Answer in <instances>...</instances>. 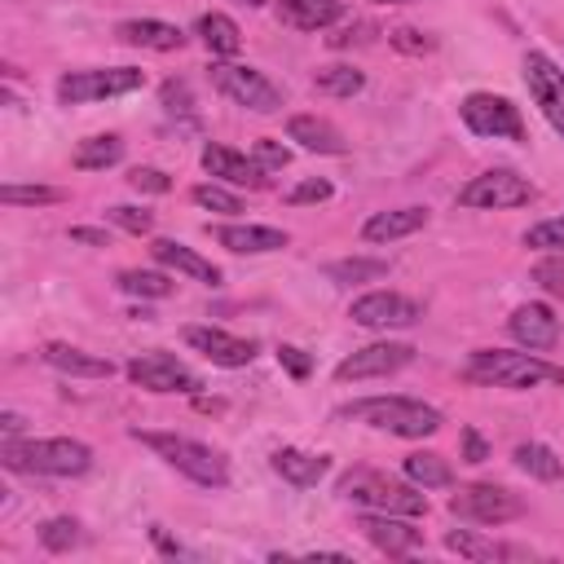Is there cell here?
<instances>
[{"label": "cell", "instance_id": "1", "mask_svg": "<svg viewBox=\"0 0 564 564\" xmlns=\"http://www.w3.org/2000/svg\"><path fill=\"white\" fill-rule=\"evenodd\" d=\"M463 379L485 383V388H546V383H564V366L529 352H507V348H476L463 366Z\"/></svg>", "mask_w": 564, "mask_h": 564}, {"label": "cell", "instance_id": "2", "mask_svg": "<svg viewBox=\"0 0 564 564\" xmlns=\"http://www.w3.org/2000/svg\"><path fill=\"white\" fill-rule=\"evenodd\" d=\"M0 463L9 471H40V476H84L93 467V449L84 441H70V436H31V441H18V436H4L0 441Z\"/></svg>", "mask_w": 564, "mask_h": 564}, {"label": "cell", "instance_id": "3", "mask_svg": "<svg viewBox=\"0 0 564 564\" xmlns=\"http://www.w3.org/2000/svg\"><path fill=\"white\" fill-rule=\"evenodd\" d=\"M344 419H357V423H370L379 432H392V436H405V441H423L432 432H441V410L427 405V401H414V397H366V401H352L339 410Z\"/></svg>", "mask_w": 564, "mask_h": 564}, {"label": "cell", "instance_id": "4", "mask_svg": "<svg viewBox=\"0 0 564 564\" xmlns=\"http://www.w3.org/2000/svg\"><path fill=\"white\" fill-rule=\"evenodd\" d=\"M132 441H141L145 449H154L167 467H176L181 476H189L203 489H225L229 485L225 454L212 449V445H203V441H189V436H176V432H141V427H132Z\"/></svg>", "mask_w": 564, "mask_h": 564}, {"label": "cell", "instance_id": "5", "mask_svg": "<svg viewBox=\"0 0 564 564\" xmlns=\"http://www.w3.org/2000/svg\"><path fill=\"white\" fill-rule=\"evenodd\" d=\"M339 494L357 507H370V511H392V516H423L427 511V498L419 494L414 480L405 485V480L375 471V467H352L348 476H339Z\"/></svg>", "mask_w": 564, "mask_h": 564}, {"label": "cell", "instance_id": "6", "mask_svg": "<svg viewBox=\"0 0 564 564\" xmlns=\"http://www.w3.org/2000/svg\"><path fill=\"white\" fill-rule=\"evenodd\" d=\"M533 185L511 172V167H489L480 176H471L463 189H458V207H476V212H502V207H524L533 203Z\"/></svg>", "mask_w": 564, "mask_h": 564}, {"label": "cell", "instance_id": "7", "mask_svg": "<svg viewBox=\"0 0 564 564\" xmlns=\"http://www.w3.org/2000/svg\"><path fill=\"white\" fill-rule=\"evenodd\" d=\"M212 84H216L229 101H238V106H247V110H256V115H273V110H282V88H278L273 79H264L256 66L212 62Z\"/></svg>", "mask_w": 564, "mask_h": 564}, {"label": "cell", "instance_id": "8", "mask_svg": "<svg viewBox=\"0 0 564 564\" xmlns=\"http://www.w3.org/2000/svg\"><path fill=\"white\" fill-rule=\"evenodd\" d=\"M463 123L476 132V137H507V141H524V119H520V106L511 97H498V93H467L463 106H458Z\"/></svg>", "mask_w": 564, "mask_h": 564}, {"label": "cell", "instance_id": "9", "mask_svg": "<svg viewBox=\"0 0 564 564\" xmlns=\"http://www.w3.org/2000/svg\"><path fill=\"white\" fill-rule=\"evenodd\" d=\"M145 84V70L137 66H106V70H70L57 79V97L66 106H79V101H101V97H119V93H132Z\"/></svg>", "mask_w": 564, "mask_h": 564}, {"label": "cell", "instance_id": "10", "mask_svg": "<svg viewBox=\"0 0 564 564\" xmlns=\"http://www.w3.org/2000/svg\"><path fill=\"white\" fill-rule=\"evenodd\" d=\"M348 317L357 326H370V330H401V326H414L423 317V304L401 295V291H370V295L352 300Z\"/></svg>", "mask_w": 564, "mask_h": 564}, {"label": "cell", "instance_id": "11", "mask_svg": "<svg viewBox=\"0 0 564 564\" xmlns=\"http://www.w3.org/2000/svg\"><path fill=\"white\" fill-rule=\"evenodd\" d=\"M524 84H529V97L542 110V119L564 137V70L546 53L533 48V53H524Z\"/></svg>", "mask_w": 564, "mask_h": 564}, {"label": "cell", "instance_id": "12", "mask_svg": "<svg viewBox=\"0 0 564 564\" xmlns=\"http://www.w3.org/2000/svg\"><path fill=\"white\" fill-rule=\"evenodd\" d=\"M449 507H454V516L476 520V524H507L524 511V502L502 485H467L449 498Z\"/></svg>", "mask_w": 564, "mask_h": 564}, {"label": "cell", "instance_id": "13", "mask_svg": "<svg viewBox=\"0 0 564 564\" xmlns=\"http://www.w3.org/2000/svg\"><path fill=\"white\" fill-rule=\"evenodd\" d=\"M128 379L145 392H198L203 388V379L172 352H145V357L128 361Z\"/></svg>", "mask_w": 564, "mask_h": 564}, {"label": "cell", "instance_id": "14", "mask_svg": "<svg viewBox=\"0 0 564 564\" xmlns=\"http://www.w3.org/2000/svg\"><path fill=\"white\" fill-rule=\"evenodd\" d=\"M414 361V348L410 344H366V348H357L352 357H344L339 366H335V379L339 383H357V379H383V375H397L401 366H410Z\"/></svg>", "mask_w": 564, "mask_h": 564}, {"label": "cell", "instance_id": "15", "mask_svg": "<svg viewBox=\"0 0 564 564\" xmlns=\"http://www.w3.org/2000/svg\"><path fill=\"white\" fill-rule=\"evenodd\" d=\"M185 344L194 352H203L212 366H225V370H238V366H251L256 357V344L251 339H238L220 326H185Z\"/></svg>", "mask_w": 564, "mask_h": 564}, {"label": "cell", "instance_id": "16", "mask_svg": "<svg viewBox=\"0 0 564 564\" xmlns=\"http://www.w3.org/2000/svg\"><path fill=\"white\" fill-rule=\"evenodd\" d=\"M357 529H361V538L375 542L383 555H405V551H414V546L423 542V533H419L414 524H405L401 516H392V511H366V516L357 520Z\"/></svg>", "mask_w": 564, "mask_h": 564}, {"label": "cell", "instance_id": "17", "mask_svg": "<svg viewBox=\"0 0 564 564\" xmlns=\"http://www.w3.org/2000/svg\"><path fill=\"white\" fill-rule=\"evenodd\" d=\"M203 167L225 185H247V189H264L269 185V172L256 159H247V154H238L229 145H203Z\"/></svg>", "mask_w": 564, "mask_h": 564}, {"label": "cell", "instance_id": "18", "mask_svg": "<svg viewBox=\"0 0 564 564\" xmlns=\"http://www.w3.org/2000/svg\"><path fill=\"white\" fill-rule=\"evenodd\" d=\"M507 330H511L516 344L542 352V348H551V344L560 339V317L551 313V304H520V308L511 313Z\"/></svg>", "mask_w": 564, "mask_h": 564}, {"label": "cell", "instance_id": "19", "mask_svg": "<svg viewBox=\"0 0 564 564\" xmlns=\"http://www.w3.org/2000/svg\"><path fill=\"white\" fill-rule=\"evenodd\" d=\"M212 238L234 256H264V251L286 247V234L273 229V225H216Z\"/></svg>", "mask_w": 564, "mask_h": 564}, {"label": "cell", "instance_id": "20", "mask_svg": "<svg viewBox=\"0 0 564 564\" xmlns=\"http://www.w3.org/2000/svg\"><path fill=\"white\" fill-rule=\"evenodd\" d=\"M150 256H154L163 269H176V273H185V278H194V282H203V286H220V269H216L212 260H203L198 251H189L185 242H176V238H154V242H150Z\"/></svg>", "mask_w": 564, "mask_h": 564}, {"label": "cell", "instance_id": "21", "mask_svg": "<svg viewBox=\"0 0 564 564\" xmlns=\"http://www.w3.org/2000/svg\"><path fill=\"white\" fill-rule=\"evenodd\" d=\"M115 35H119L123 44H132V48H154V53H172V48L185 44L181 26L159 22V18H128V22L115 26Z\"/></svg>", "mask_w": 564, "mask_h": 564}, {"label": "cell", "instance_id": "22", "mask_svg": "<svg viewBox=\"0 0 564 564\" xmlns=\"http://www.w3.org/2000/svg\"><path fill=\"white\" fill-rule=\"evenodd\" d=\"M40 357H44L53 370L75 375V379H110V375H115V361H110V357H93V352H84V348H75V344H44Z\"/></svg>", "mask_w": 564, "mask_h": 564}, {"label": "cell", "instance_id": "23", "mask_svg": "<svg viewBox=\"0 0 564 564\" xmlns=\"http://www.w3.org/2000/svg\"><path fill=\"white\" fill-rule=\"evenodd\" d=\"M273 471H278L282 480H291L295 489H308V485H317V480L330 471V458H326V454L295 449V445H282V449H273Z\"/></svg>", "mask_w": 564, "mask_h": 564}, {"label": "cell", "instance_id": "24", "mask_svg": "<svg viewBox=\"0 0 564 564\" xmlns=\"http://www.w3.org/2000/svg\"><path fill=\"white\" fill-rule=\"evenodd\" d=\"M286 137H291V141H300V145H304V150H313V154H344V150H348L344 132H339L335 123L317 119V115H291Z\"/></svg>", "mask_w": 564, "mask_h": 564}, {"label": "cell", "instance_id": "25", "mask_svg": "<svg viewBox=\"0 0 564 564\" xmlns=\"http://www.w3.org/2000/svg\"><path fill=\"white\" fill-rule=\"evenodd\" d=\"M423 225H427V207H397V212H375V216L361 225V238H366V242H392V238L419 234Z\"/></svg>", "mask_w": 564, "mask_h": 564}, {"label": "cell", "instance_id": "26", "mask_svg": "<svg viewBox=\"0 0 564 564\" xmlns=\"http://www.w3.org/2000/svg\"><path fill=\"white\" fill-rule=\"evenodd\" d=\"M278 18L295 31H326L330 22L344 18L339 0H278Z\"/></svg>", "mask_w": 564, "mask_h": 564}, {"label": "cell", "instance_id": "27", "mask_svg": "<svg viewBox=\"0 0 564 564\" xmlns=\"http://www.w3.org/2000/svg\"><path fill=\"white\" fill-rule=\"evenodd\" d=\"M198 40L207 44L212 57H234L242 48V35H238V22L225 18V13H203L198 18Z\"/></svg>", "mask_w": 564, "mask_h": 564}, {"label": "cell", "instance_id": "28", "mask_svg": "<svg viewBox=\"0 0 564 564\" xmlns=\"http://www.w3.org/2000/svg\"><path fill=\"white\" fill-rule=\"evenodd\" d=\"M405 480H414L419 489H441V485H449L454 480V467L441 458V454H432V449H414V454H405Z\"/></svg>", "mask_w": 564, "mask_h": 564}, {"label": "cell", "instance_id": "29", "mask_svg": "<svg viewBox=\"0 0 564 564\" xmlns=\"http://www.w3.org/2000/svg\"><path fill=\"white\" fill-rule=\"evenodd\" d=\"M119 159H123V141H119L115 132H101V137L79 141L70 163H75L79 172H93V167H110V163H119Z\"/></svg>", "mask_w": 564, "mask_h": 564}, {"label": "cell", "instance_id": "30", "mask_svg": "<svg viewBox=\"0 0 564 564\" xmlns=\"http://www.w3.org/2000/svg\"><path fill=\"white\" fill-rule=\"evenodd\" d=\"M516 467L529 471V476H538V480H560V476H564V463H560L555 449L542 445V441H524V445H516Z\"/></svg>", "mask_w": 564, "mask_h": 564}, {"label": "cell", "instance_id": "31", "mask_svg": "<svg viewBox=\"0 0 564 564\" xmlns=\"http://www.w3.org/2000/svg\"><path fill=\"white\" fill-rule=\"evenodd\" d=\"M445 546L454 555H463V560H502V555H511L507 546H498V542H489V538H480L471 529H449L445 533Z\"/></svg>", "mask_w": 564, "mask_h": 564}, {"label": "cell", "instance_id": "32", "mask_svg": "<svg viewBox=\"0 0 564 564\" xmlns=\"http://www.w3.org/2000/svg\"><path fill=\"white\" fill-rule=\"evenodd\" d=\"M119 291L141 295V300H163V295H172V278L154 273V269H123L119 273Z\"/></svg>", "mask_w": 564, "mask_h": 564}, {"label": "cell", "instance_id": "33", "mask_svg": "<svg viewBox=\"0 0 564 564\" xmlns=\"http://www.w3.org/2000/svg\"><path fill=\"white\" fill-rule=\"evenodd\" d=\"M313 84H317V93H326V97H352V93L366 88V75L352 70V66H322V70L313 75Z\"/></svg>", "mask_w": 564, "mask_h": 564}, {"label": "cell", "instance_id": "34", "mask_svg": "<svg viewBox=\"0 0 564 564\" xmlns=\"http://www.w3.org/2000/svg\"><path fill=\"white\" fill-rule=\"evenodd\" d=\"M388 273V260H366V256H352V260H330L326 264V278L330 282H375Z\"/></svg>", "mask_w": 564, "mask_h": 564}, {"label": "cell", "instance_id": "35", "mask_svg": "<svg viewBox=\"0 0 564 564\" xmlns=\"http://www.w3.org/2000/svg\"><path fill=\"white\" fill-rule=\"evenodd\" d=\"M66 194L62 189H53V185H4L0 189V203H9V207H18V203H26V207H48V203H62Z\"/></svg>", "mask_w": 564, "mask_h": 564}, {"label": "cell", "instance_id": "36", "mask_svg": "<svg viewBox=\"0 0 564 564\" xmlns=\"http://www.w3.org/2000/svg\"><path fill=\"white\" fill-rule=\"evenodd\" d=\"M40 542H44L48 551H70V546L79 542V524H75L70 516H53V520L40 524Z\"/></svg>", "mask_w": 564, "mask_h": 564}, {"label": "cell", "instance_id": "37", "mask_svg": "<svg viewBox=\"0 0 564 564\" xmlns=\"http://www.w3.org/2000/svg\"><path fill=\"white\" fill-rule=\"evenodd\" d=\"M524 247H538V251H564V216H551V220H538L524 229Z\"/></svg>", "mask_w": 564, "mask_h": 564}, {"label": "cell", "instance_id": "38", "mask_svg": "<svg viewBox=\"0 0 564 564\" xmlns=\"http://www.w3.org/2000/svg\"><path fill=\"white\" fill-rule=\"evenodd\" d=\"M194 203L207 207V212H225V216L242 212V203H238L229 189H220V185H194Z\"/></svg>", "mask_w": 564, "mask_h": 564}, {"label": "cell", "instance_id": "39", "mask_svg": "<svg viewBox=\"0 0 564 564\" xmlns=\"http://www.w3.org/2000/svg\"><path fill=\"white\" fill-rule=\"evenodd\" d=\"M128 185H132L137 194H167V189H172V181H167L159 167H132V172H128Z\"/></svg>", "mask_w": 564, "mask_h": 564}, {"label": "cell", "instance_id": "40", "mask_svg": "<svg viewBox=\"0 0 564 564\" xmlns=\"http://www.w3.org/2000/svg\"><path fill=\"white\" fill-rule=\"evenodd\" d=\"M106 216H110L119 229H128V234H150V225H154V216L141 212V207H110Z\"/></svg>", "mask_w": 564, "mask_h": 564}, {"label": "cell", "instance_id": "41", "mask_svg": "<svg viewBox=\"0 0 564 564\" xmlns=\"http://www.w3.org/2000/svg\"><path fill=\"white\" fill-rule=\"evenodd\" d=\"M256 163H260L264 172L286 167V163H291V150H286V145H278V141H269V137H260V141H256Z\"/></svg>", "mask_w": 564, "mask_h": 564}, {"label": "cell", "instance_id": "42", "mask_svg": "<svg viewBox=\"0 0 564 564\" xmlns=\"http://www.w3.org/2000/svg\"><path fill=\"white\" fill-rule=\"evenodd\" d=\"M326 198H330V181H317V176H313V181H300V185L286 194L291 207H300V203H326Z\"/></svg>", "mask_w": 564, "mask_h": 564}, {"label": "cell", "instance_id": "43", "mask_svg": "<svg viewBox=\"0 0 564 564\" xmlns=\"http://www.w3.org/2000/svg\"><path fill=\"white\" fill-rule=\"evenodd\" d=\"M388 40H392L397 48H405V53H427V48H432V40H427L423 31H414V26H397Z\"/></svg>", "mask_w": 564, "mask_h": 564}, {"label": "cell", "instance_id": "44", "mask_svg": "<svg viewBox=\"0 0 564 564\" xmlns=\"http://www.w3.org/2000/svg\"><path fill=\"white\" fill-rule=\"evenodd\" d=\"M278 361H282V366H286L295 379H304V375H308V366H313V361H308L300 348H291V344H282V348H278Z\"/></svg>", "mask_w": 564, "mask_h": 564}, {"label": "cell", "instance_id": "45", "mask_svg": "<svg viewBox=\"0 0 564 564\" xmlns=\"http://www.w3.org/2000/svg\"><path fill=\"white\" fill-rule=\"evenodd\" d=\"M463 458H467V463H485V458H489V445L480 441L476 427H463Z\"/></svg>", "mask_w": 564, "mask_h": 564}, {"label": "cell", "instance_id": "46", "mask_svg": "<svg viewBox=\"0 0 564 564\" xmlns=\"http://www.w3.org/2000/svg\"><path fill=\"white\" fill-rule=\"evenodd\" d=\"M533 278H538L546 291H564V269H560V264H538Z\"/></svg>", "mask_w": 564, "mask_h": 564}, {"label": "cell", "instance_id": "47", "mask_svg": "<svg viewBox=\"0 0 564 564\" xmlns=\"http://www.w3.org/2000/svg\"><path fill=\"white\" fill-rule=\"evenodd\" d=\"M70 242H88V247H106V234H101V229H88V225H75V229H70Z\"/></svg>", "mask_w": 564, "mask_h": 564}, {"label": "cell", "instance_id": "48", "mask_svg": "<svg viewBox=\"0 0 564 564\" xmlns=\"http://www.w3.org/2000/svg\"><path fill=\"white\" fill-rule=\"evenodd\" d=\"M150 538H154V546H159L163 555H185V546H181V542H172L163 529H150Z\"/></svg>", "mask_w": 564, "mask_h": 564}, {"label": "cell", "instance_id": "49", "mask_svg": "<svg viewBox=\"0 0 564 564\" xmlns=\"http://www.w3.org/2000/svg\"><path fill=\"white\" fill-rule=\"evenodd\" d=\"M0 427H4V436H18V432L26 427V419H22V414H13V410H4V414H0Z\"/></svg>", "mask_w": 564, "mask_h": 564}, {"label": "cell", "instance_id": "50", "mask_svg": "<svg viewBox=\"0 0 564 564\" xmlns=\"http://www.w3.org/2000/svg\"><path fill=\"white\" fill-rule=\"evenodd\" d=\"M375 4H405V0H375Z\"/></svg>", "mask_w": 564, "mask_h": 564}, {"label": "cell", "instance_id": "51", "mask_svg": "<svg viewBox=\"0 0 564 564\" xmlns=\"http://www.w3.org/2000/svg\"><path fill=\"white\" fill-rule=\"evenodd\" d=\"M242 4H251V9H256V4H264V0H242Z\"/></svg>", "mask_w": 564, "mask_h": 564}]
</instances>
